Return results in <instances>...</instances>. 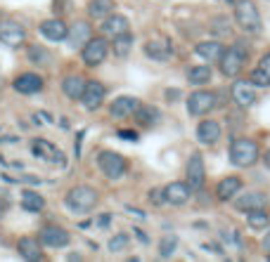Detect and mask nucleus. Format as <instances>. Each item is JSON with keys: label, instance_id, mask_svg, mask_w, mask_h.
Here are the masks:
<instances>
[{"label": "nucleus", "instance_id": "f257e3e1", "mask_svg": "<svg viewBox=\"0 0 270 262\" xmlns=\"http://www.w3.org/2000/svg\"><path fill=\"white\" fill-rule=\"evenodd\" d=\"M97 203H100V191L95 187H90V184H76V187L69 189L67 196H64V206L71 213H76V215L90 213Z\"/></svg>", "mask_w": 270, "mask_h": 262}, {"label": "nucleus", "instance_id": "f03ea898", "mask_svg": "<svg viewBox=\"0 0 270 262\" xmlns=\"http://www.w3.org/2000/svg\"><path fill=\"white\" fill-rule=\"evenodd\" d=\"M246 59H249V48L244 40H237L235 45H230L223 50L220 59H218V66H220V73L228 76V78H237L242 73V69L246 66Z\"/></svg>", "mask_w": 270, "mask_h": 262}, {"label": "nucleus", "instance_id": "7ed1b4c3", "mask_svg": "<svg viewBox=\"0 0 270 262\" xmlns=\"http://www.w3.org/2000/svg\"><path fill=\"white\" fill-rule=\"evenodd\" d=\"M228 156L232 166H237V168H251V166H256V161L261 158V149L249 137H237V140L230 142Z\"/></svg>", "mask_w": 270, "mask_h": 262}, {"label": "nucleus", "instance_id": "20e7f679", "mask_svg": "<svg viewBox=\"0 0 270 262\" xmlns=\"http://www.w3.org/2000/svg\"><path fill=\"white\" fill-rule=\"evenodd\" d=\"M235 24L244 33H261V12L254 0H235Z\"/></svg>", "mask_w": 270, "mask_h": 262}, {"label": "nucleus", "instance_id": "39448f33", "mask_svg": "<svg viewBox=\"0 0 270 262\" xmlns=\"http://www.w3.org/2000/svg\"><path fill=\"white\" fill-rule=\"evenodd\" d=\"M109 54V40L105 36H90V38L85 40V45L81 48V59L85 66H100L105 59H107Z\"/></svg>", "mask_w": 270, "mask_h": 262}, {"label": "nucleus", "instance_id": "423d86ee", "mask_svg": "<svg viewBox=\"0 0 270 262\" xmlns=\"http://www.w3.org/2000/svg\"><path fill=\"white\" fill-rule=\"evenodd\" d=\"M218 104V92L214 90H194L188 97V114L194 118H202L206 114H211Z\"/></svg>", "mask_w": 270, "mask_h": 262}, {"label": "nucleus", "instance_id": "0eeeda50", "mask_svg": "<svg viewBox=\"0 0 270 262\" xmlns=\"http://www.w3.org/2000/svg\"><path fill=\"white\" fill-rule=\"evenodd\" d=\"M97 166L109 180H121L123 175L128 172V161L121 154H116V151H100L97 154Z\"/></svg>", "mask_w": 270, "mask_h": 262}, {"label": "nucleus", "instance_id": "6e6552de", "mask_svg": "<svg viewBox=\"0 0 270 262\" xmlns=\"http://www.w3.org/2000/svg\"><path fill=\"white\" fill-rule=\"evenodd\" d=\"M185 182H188V187L192 189V194L204 189V182H206V166H204V156L199 151H194V154L188 158Z\"/></svg>", "mask_w": 270, "mask_h": 262}, {"label": "nucleus", "instance_id": "1a4fd4ad", "mask_svg": "<svg viewBox=\"0 0 270 262\" xmlns=\"http://www.w3.org/2000/svg\"><path fill=\"white\" fill-rule=\"evenodd\" d=\"M230 97H232L235 106H240V109H249V106L256 104V99H258L256 85H254L251 80L237 78L235 83H232V88H230Z\"/></svg>", "mask_w": 270, "mask_h": 262}, {"label": "nucleus", "instance_id": "9d476101", "mask_svg": "<svg viewBox=\"0 0 270 262\" xmlns=\"http://www.w3.org/2000/svg\"><path fill=\"white\" fill-rule=\"evenodd\" d=\"M105 97H107V88L100 83V80H85V88L81 92V102L88 111H97L100 106L105 104Z\"/></svg>", "mask_w": 270, "mask_h": 262}, {"label": "nucleus", "instance_id": "9b49d317", "mask_svg": "<svg viewBox=\"0 0 270 262\" xmlns=\"http://www.w3.org/2000/svg\"><path fill=\"white\" fill-rule=\"evenodd\" d=\"M0 43L7 48H19L27 43V28L22 26L19 22H0Z\"/></svg>", "mask_w": 270, "mask_h": 262}, {"label": "nucleus", "instance_id": "f8f14e48", "mask_svg": "<svg viewBox=\"0 0 270 262\" xmlns=\"http://www.w3.org/2000/svg\"><path fill=\"white\" fill-rule=\"evenodd\" d=\"M31 151H33V156L41 158V161H48V163H53V166H64L67 163V158L64 154L53 144V142H48V140H33L31 142Z\"/></svg>", "mask_w": 270, "mask_h": 262}, {"label": "nucleus", "instance_id": "ddd939ff", "mask_svg": "<svg viewBox=\"0 0 270 262\" xmlns=\"http://www.w3.org/2000/svg\"><path fill=\"white\" fill-rule=\"evenodd\" d=\"M38 241H41L43 246H48V248H64V246H69V241H71V234H69L67 229L57 227V224H48V227L41 229Z\"/></svg>", "mask_w": 270, "mask_h": 262}, {"label": "nucleus", "instance_id": "4468645a", "mask_svg": "<svg viewBox=\"0 0 270 262\" xmlns=\"http://www.w3.org/2000/svg\"><path fill=\"white\" fill-rule=\"evenodd\" d=\"M232 206L240 213H251V210L266 208L268 206V196L263 191H244V194H237L232 198Z\"/></svg>", "mask_w": 270, "mask_h": 262}, {"label": "nucleus", "instance_id": "2eb2a0df", "mask_svg": "<svg viewBox=\"0 0 270 262\" xmlns=\"http://www.w3.org/2000/svg\"><path fill=\"white\" fill-rule=\"evenodd\" d=\"M12 88L19 92V95H36V92H41L43 88H45V80H43V76H38V73L27 71V73H19V76L12 80Z\"/></svg>", "mask_w": 270, "mask_h": 262}, {"label": "nucleus", "instance_id": "dca6fc26", "mask_svg": "<svg viewBox=\"0 0 270 262\" xmlns=\"http://www.w3.org/2000/svg\"><path fill=\"white\" fill-rule=\"evenodd\" d=\"M140 104V99L133 97V95H121V97H116L111 106H109V116L116 118V120H123V118H131L135 114V109Z\"/></svg>", "mask_w": 270, "mask_h": 262}, {"label": "nucleus", "instance_id": "f3484780", "mask_svg": "<svg viewBox=\"0 0 270 262\" xmlns=\"http://www.w3.org/2000/svg\"><path fill=\"white\" fill-rule=\"evenodd\" d=\"M192 198V189L188 187V182H168L163 187V201L171 206H185Z\"/></svg>", "mask_w": 270, "mask_h": 262}, {"label": "nucleus", "instance_id": "a211bd4d", "mask_svg": "<svg viewBox=\"0 0 270 262\" xmlns=\"http://www.w3.org/2000/svg\"><path fill=\"white\" fill-rule=\"evenodd\" d=\"M100 31H102V36L105 38H116V36H121L128 31V19L123 17V14H107V17H102V24H100Z\"/></svg>", "mask_w": 270, "mask_h": 262}, {"label": "nucleus", "instance_id": "6ab92c4d", "mask_svg": "<svg viewBox=\"0 0 270 262\" xmlns=\"http://www.w3.org/2000/svg\"><path fill=\"white\" fill-rule=\"evenodd\" d=\"M17 253H19V258H24L28 262L43 260V243L36 236H22L17 241Z\"/></svg>", "mask_w": 270, "mask_h": 262}, {"label": "nucleus", "instance_id": "aec40b11", "mask_svg": "<svg viewBox=\"0 0 270 262\" xmlns=\"http://www.w3.org/2000/svg\"><path fill=\"white\" fill-rule=\"evenodd\" d=\"M220 135H223V128H220V123H218V120L206 118V120H202V123L197 125V140H199L202 144H206V146L218 144Z\"/></svg>", "mask_w": 270, "mask_h": 262}, {"label": "nucleus", "instance_id": "412c9836", "mask_svg": "<svg viewBox=\"0 0 270 262\" xmlns=\"http://www.w3.org/2000/svg\"><path fill=\"white\" fill-rule=\"evenodd\" d=\"M240 191H242V180H240L237 175H228V177H223V180L216 184V198L223 201V203L232 201Z\"/></svg>", "mask_w": 270, "mask_h": 262}, {"label": "nucleus", "instance_id": "4be33fe9", "mask_svg": "<svg viewBox=\"0 0 270 262\" xmlns=\"http://www.w3.org/2000/svg\"><path fill=\"white\" fill-rule=\"evenodd\" d=\"M90 36H93V26L88 22H83V19H79L71 26H67V40L71 48H83L85 40L90 38Z\"/></svg>", "mask_w": 270, "mask_h": 262}, {"label": "nucleus", "instance_id": "5701e85b", "mask_svg": "<svg viewBox=\"0 0 270 262\" xmlns=\"http://www.w3.org/2000/svg\"><path fill=\"white\" fill-rule=\"evenodd\" d=\"M223 50H225V43L220 38L204 40V43H197V45H194V54L202 57L204 62H218L220 54H223Z\"/></svg>", "mask_w": 270, "mask_h": 262}, {"label": "nucleus", "instance_id": "b1692460", "mask_svg": "<svg viewBox=\"0 0 270 262\" xmlns=\"http://www.w3.org/2000/svg\"><path fill=\"white\" fill-rule=\"evenodd\" d=\"M38 31H41L43 38H48L50 43H59V40L67 38V24L62 22V19H45V22H41V26H38Z\"/></svg>", "mask_w": 270, "mask_h": 262}, {"label": "nucleus", "instance_id": "393cba45", "mask_svg": "<svg viewBox=\"0 0 270 262\" xmlns=\"http://www.w3.org/2000/svg\"><path fill=\"white\" fill-rule=\"evenodd\" d=\"M249 80H251L256 88H270V50L258 59V64L254 66Z\"/></svg>", "mask_w": 270, "mask_h": 262}, {"label": "nucleus", "instance_id": "a878e982", "mask_svg": "<svg viewBox=\"0 0 270 262\" xmlns=\"http://www.w3.org/2000/svg\"><path fill=\"white\" fill-rule=\"evenodd\" d=\"M145 54L154 62H168L173 54V48L168 40H149V43H145Z\"/></svg>", "mask_w": 270, "mask_h": 262}, {"label": "nucleus", "instance_id": "bb28decb", "mask_svg": "<svg viewBox=\"0 0 270 262\" xmlns=\"http://www.w3.org/2000/svg\"><path fill=\"white\" fill-rule=\"evenodd\" d=\"M133 116H135V120H137V125H142V128H154V125L162 120V111L152 104H137Z\"/></svg>", "mask_w": 270, "mask_h": 262}, {"label": "nucleus", "instance_id": "cd10ccee", "mask_svg": "<svg viewBox=\"0 0 270 262\" xmlns=\"http://www.w3.org/2000/svg\"><path fill=\"white\" fill-rule=\"evenodd\" d=\"M85 80L88 78H83V76H79V73H69V76L62 78V92L67 95L69 99L79 102V99H81L83 88H85Z\"/></svg>", "mask_w": 270, "mask_h": 262}, {"label": "nucleus", "instance_id": "c85d7f7f", "mask_svg": "<svg viewBox=\"0 0 270 262\" xmlns=\"http://www.w3.org/2000/svg\"><path fill=\"white\" fill-rule=\"evenodd\" d=\"M22 208L27 210V213H41L45 208V198L38 191L27 189V191H22Z\"/></svg>", "mask_w": 270, "mask_h": 262}, {"label": "nucleus", "instance_id": "c756f323", "mask_svg": "<svg viewBox=\"0 0 270 262\" xmlns=\"http://www.w3.org/2000/svg\"><path fill=\"white\" fill-rule=\"evenodd\" d=\"M188 83L189 85H194V88H202L206 83H211V69H209V64L192 66L188 71Z\"/></svg>", "mask_w": 270, "mask_h": 262}, {"label": "nucleus", "instance_id": "7c9ffc66", "mask_svg": "<svg viewBox=\"0 0 270 262\" xmlns=\"http://www.w3.org/2000/svg\"><path fill=\"white\" fill-rule=\"evenodd\" d=\"M27 57H28V62L36 66H48L53 62V54L48 52V48H43V45H28Z\"/></svg>", "mask_w": 270, "mask_h": 262}, {"label": "nucleus", "instance_id": "2f4dec72", "mask_svg": "<svg viewBox=\"0 0 270 262\" xmlns=\"http://www.w3.org/2000/svg\"><path fill=\"white\" fill-rule=\"evenodd\" d=\"M114 12V0H90L88 2V14L95 19H102Z\"/></svg>", "mask_w": 270, "mask_h": 262}, {"label": "nucleus", "instance_id": "473e14b6", "mask_svg": "<svg viewBox=\"0 0 270 262\" xmlns=\"http://www.w3.org/2000/svg\"><path fill=\"white\" fill-rule=\"evenodd\" d=\"M109 45H111V50H114L116 57H126V54L133 50V36H131V31H126V33H121V36H116L114 43H109Z\"/></svg>", "mask_w": 270, "mask_h": 262}, {"label": "nucleus", "instance_id": "72a5a7b5", "mask_svg": "<svg viewBox=\"0 0 270 262\" xmlns=\"http://www.w3.org/2000/svg\"><path fill=\"white\" fill-rule=\"evenodd\" d=\"M246 222H249V229H266L270 222V215L266 213V208H258V210H251V213H246Z\"/></svg>", "mask_w": 270, "mask_h": 262}, {"label": "nucleus", "instance_id": "f704fd0d", "mask_svg": "<svg viewBox=\"0 0 270 262\" xmlns=\"http://www.w3.org/2000/svg\"><path fill=\"white\" fill-rule=\"evenodd\" d=\"M176 250H178V236L176 234L162 236V241H159V258H162V260H168Z\"/></svg>", "mask_w": 270, "mask_h": 262}, {"label": "nucleus", "instance_id": "c9c22d12", "mask_svg": "<svg viewBox=\"0 0 270 262\" xmlns=\"http://www.w3.org/2000/svg\"><path fill=\"white\" fill-rule=\"evenodd\" d=\"M131 246V238H128V234H116L109 238L107 243V250L109 253H121V250H126Z\"/></svg>", "mask_w": 270, "mask_h": 262}, {"label": "nucleus", "instance_id": "e433bc0d", "mask_svg": "<svg viewBox=\"0 0 270 262\" xmlns=\"http://www.w3.org/2000/svg\"><path fill=\"white\" fill-rule=\"evenodd\" d=\"M214 31H216L218 33V38H220V36H228L230 33V26H228V19H225V17H218V19H214Z\"/></svg>", "mask_w": 270, "mask_h": 262}, {"label": "nucleus", "instance_id": "4c0bfd02", "mask_svg": "<svg viewBox=\"0 0 270 262\" xmlns=\"http://www.w3.org/2000/svg\"><path fill=\"white\" fill-rule=\"evenodd\" d=\"M149 201H152L154 206L166 203V201H163V189H152V191H149Z\"/></svg>", "mask_w": 270, "mask_h": 262}, {"label": "nucleus", "instance_id": "58836bf2", "mask_svg": "<svg viewBox=\"0 0 270 262\" xmlns=\"http://www.w3.org/2000/svg\"><path fill=\"white\" fill-rule=\"evenodd\" d=\"M119 137L126 140V142H135V140H137V132L135 130H119Z\"/></svg>", "mask_w": 270, "mask_h": 262}, {"label": "nucleus", "instance_id": "ea45409f", "mask_svg": "<svg viewBox=\"0 0 270 262\" xmlns=\"http://www.w3.org/2000/svg\"><path fill=\"white\" fill-rule=\"evenodd\" d=\"M133 232H135V238H137V241H142V243H149V236L145 234V232H142L140 227H135Z\"/></svg>", "mask_w": 270, "mask_h": 262}, {"label": "nucleus", "instance_id": "a19ab883", "mask_svg": "<svg viewBox=\"0 0 270 262\" xmlns=\"http://www.w3.org/2000/svg\"><path fill=\"white\" fill-rule=\"evenodd\" d=\"M109 222H111V215H109V213H105V215L97 217V224H100V227H107Z\"/></svg>", "mask_w": 270, "mask_h": 262}, {"label": "nucleus", "instance_id": "79ce46f5", "mask_svg": "<svg viewBox=\"0 0 270 262\" xmlns=\"http://www.w3.org/2000/svg\"><path fill=\"white\" fill-rule=\"evenodd\" d=\"M261 246H263V250H266V253L270 255V232L263 236V243H261Z\"/></svg>", "mask_w": 270, "mask_h": 262}, {"label": "nucleus", "instance_id": "37998d69", "mask_svg": "<svg viewBox=\"0 0 270 262\" xmlns=\"http://www.w3.org/2000/svg\"><path fill=\"white\" fill-rule=\"evenodd\" d=\"M126 210H128L131 215H135V217H145V213H142V210H137V208H131V206H126Z\"/></svg>", "mask_w": 270, "mask_h": 262}, {"label": "nucleus", "instance_id": "c03bdc74", "mask_svg": "<svg viewBox=\"0 0 270 262\" xmlns=\"http://www.w3.org/2000/svg\"><path fill=\"white\" fill-rule=\"evenodd\" d=\"M261 158H263V166H266V168L270 170V149H268V151H266V154H263Z\"/></svg>", "mask_w": 270, "mask_h": 262}, {"label": "nucleus", "instance_id": "a18cd8bd", "mask_svg": "<svg viewBox=\"0 0 270 262\" xmlns=\"http://www.w3.org/2000/svg\"><path fill=\"white\" fill-rule=\"evenodd\" d=\"M5 210H7V198H2V201H0V217L5 215Z\"/></svg>", "mask_w": 270, "mask_h": 262}, {"label": "nucleus", "instance_id": "49530a36", "mask_svg": "<svg viewBox=\"0 0 270 262\" xmlns=\"http://www.w3.org/2000/svg\"><path fill=\"white\" fill-rule=\"evenodd\" d=\"M166 95H168V99H171V102H173V97H180V92H178V90H168Z\"/></svg>", "mask_w": 270, "mask_h": 262}, {"label": "nucleus", "instance_id": "de8ad7c7", "mask_svg": "<svg viewBox=\"0 0 270 262\" xmlns=\"http://www.w3.org/2000/svg\"><path fill=\"white\" fill-rule=\"evenodd\" d=\"M67 260H81V255L79 253H71V255H67Z\"/></svg>", "mask_w": 270, "mask_h": 262}]
</instances>
